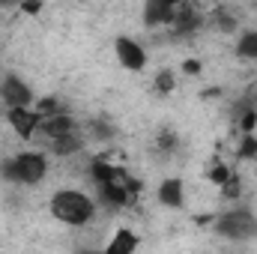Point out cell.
I'll use <instances>...</instances> for the list:
<instances>
[{"mask_svg":"<svg viewBox=\"0 0 257 254\" xmlns=\"http://www.w3.org/2000/svg\"><path fill=\"white\" fill-rule=\"evenodd\" d=\"M51 212L66 224H84L93 215V203L84 194H78V191H60L51 200Z\"/></svg>","mask_w":257,"mask_h":254,"instance_id":"cell-1","label":"cell"},{"mask_svg":"<svg viewBox=\"0 0 257 254\" xmlns=\"http://www.w3.org/2000/svg\"><path fill=\"white\" fill-rule=\"evenodd\" d=\"M6 177L18 180V183H39L45 177V159L36 156V153H24V156H18L15 162L6 165Z\"/></svg>","mask_w":257,"mask_h":254,"instance_id":"cell-2","label":"cell"},{"mask_svg":"<svg viewBox=\"0 0 257 254\" xmlns=\"http://www.w3.org/2000/svg\"><path fill=\"white\" fill-rule=\"evenodd\" d=\"M218 230L221 233H227V236H248V233H254L257 230V224H254V218L248 215V212H227L221 221H218Z\"/></svg>","mask_w":257,"mask_h":254,"instance_id":"cell-3","label":"cell"},{"mask_svg":"<svg viewBox=\"0 0 257 254\" xmlns=\"http://www.w3.org/2000/svg\"><path fill=\"white\" fill-rule=\"evenodd\" d=\"M36 120H42V117H39V114H30V111H24V108H9V123L15 126V132H18L21 138H30V135H33Z\"/></svg>","mask_w":257,"mask_h":254,"instance_id":"cell-4","label":"cell"},{"mask_svg":"<svg viewBox=\"0 0 257 254\" xmlns=\"http://www.w3.org/2000/svg\"><path fill=\"white\" fill-rule=\"evenodd\" d=\"M3 96H6V102L12 105V108H24L33 96H30V90L18 81V78H6V84H3Z\"/></svg>","mask_w":257,"mask_h":254,"instance_id":"cell-5","label":"cell"},{"mask_svg":"<svg viewBox=\"0 0 257 254\" xmlns=\"http://www.w3.org/2000/svg\"><path fill=\"white\" fill-rule=\"evenodd\" d=\"M117 54H120V63L128 66V69H141L144 66V51L132 39H117Z\"/></svg>","mask_w":257,"mask_h":254,"instance_id":"cell-6","label":"cell"},{"mask_svg":"<svg viewBox=\"0 0 257 254\" xmlns=\"http://www.w3.org/2000/svg\"><path fill=\"white\" fill-rule=\"evenodd\" d=\"M174 18H177V3H150L147 6L150 24H174Z\"/></svg>","mask_w":257,"mask_h":254,"instance_id":"cell-7","label":"cell"},{"mask_svg":"<svg viewBox=\"0 0 257 254\" xmlns=\"http://www.w3.org/2000/svg\"><path fill=\"white\" fill-rule=\"evenodd\" d=\"M135 245H138L135 233H132V230H120V233L114 236V242L108 245V251L105 254H132L135 251Z\"/></svg>","mask_w":257,"mask_h":254,"instance_id":"cell-8","label":"cell"},{"mask_svg":"<svg viewBox=\"0 0 257 254\" xmlns=\"http://www.w3.org/2000/svg\"><path fill=\"white\" fill-rule=\"evenodd\" d=\"M159 197H162V203H168V206H180V203H183V183H180V180L162 183Z\"/></svg>","mask_w":257,"mask_h":254,"instance_id":"cell-9","label":"cell"},{"mask_svg":"<svg viewBox=\"0 0 257 254\" xmlns=\"http://www.w3.org/2000/svg\"><path fill=\"white\" fill-rule=\"evenodd\" d=\"M93 177L102 183V186H108V183H117V180H123V174L117 171V168H111V165H105V162H96L93 165Z\"/></svg>","mask_w":257,"mask_h":254,"instance_id":"cell-10","label":"cell"},{"mask_svg":"<svg viewBox=\"0 0 257 254\" xmlns=\"http://www.w3.org/2000/svg\"><path fill=\"white\" fill-rule=\"evenodd\" d=\"M45 132L57 141V138H63V135L72 132V120H69V117H48V120H45Z\"/></svg>","mask_w":257,"mask_h":254,"instance_id":"cell-11","label":"cell"},{"mask_svg":"<svg viewBox=\"0 0 257 254\" xmlns=\"http://www.w3.org/2000/svg\"><path fill=\"white\" fill-rule=\"evenodd\" d=\"M102 197H108L111 203L123 206V203L128 200V189L126 186H120V183H108V186H102Z\"/></svg>","mask_w":257,"mask_h":254,"instance_id":"cell-12","label":"cell"},{"mask_svg":"<svg viewBox=\"0 0 257 254\" xmlns=\"http://www.w3.org/2000/svg\"><path fill=\"white\" fill-rule=\"evenodd\" d=\"M239 54H242V57H257V33H245V36H242Z\"/></svg>","mask_w":257,"mask_h":254,"instance_id":"cell-13","label":"cell"},{"mask_svg":"<svg viewBox=\"0 0 257 254\" xmlns=\"http://www.w3.org/2000/svg\"><path fill=\"white\" fill-rule=\"evenodd\" d=\"M78 147H81V144H78L72 135H63V138H57V141H54V153H60V156H63V153H75Z\"/></svg>","mask_w":257,"mask_h":254,"instance_id":"cell-14","label":"cell"},{"mask_svg":"<svg viewBox=\"0 0 257 254\" xmlns=\"http://www.w3.org/2000/svg\"><path fill=\"white\" fill-rule=\"evenodd\" d=\"M156 84H159V90H162V93H168V90H174V75H171V72H162Z\"/></svg>","mask_w":257,"mask_h":254,"instance_id":"cell-15","label":"cell"},{"mask_svg":"<svg viewBox=\"0 0 257 254\" xmlns=\"http://www.w3.org/2000/svg\"><path fill=\"white\" fill-rule=\"evenodd\" d=\"M254 153H257V141H254V138H245V141H242V147H239V156L245 159V156H254Z\"/></svg>","mask_w":257,"mask_h":254,"instance_id":"cell-16","label":"cell"},{"mask_svg":"<svg viewBox=\"0 0 257 254\" xmlns=\"http://www.w3.org/2000/svg\"><path fill=\"white\" fill-rule=\"evenodd\" d=\"M209 177H212V183H218V186H224V183L230 180V174H227V168H215V171H212Z\"/></svg>","mask_w":257,"mask_h":254,"instance_id":"cell-17","label":"cell"},{"mask_svg":"<svg viewBox=\"0 0 257 254\" xmlns=\"http://www.w3.org/2000/svg\"><path fill=\"white\" fill-rule=\"evenodd\" d=\"M224 194H230V197H236V194H239V183H236L233 177H230V180L224 183Z\"/></svg>","mask_w":257,"mask_h":254,"instance_id":"cell-18","label":"cell"},{"mask_svg":"<svg viewBox=\"0 0 257 254\" xmlns=\"http://www.w3.org/2000/svg\"><path fill=\"white\" fill-rule=\"evenodd\" d=\"M183 69H186L189 75H197V72H200V63H197V60H186V63H183Z\"/></svg>","mask_w":257,"mask_h":254,"instance_id":"cell-19","label":"cell"},{"mask_svg":"<svg viewBox=\"0 0 257 254\" xmlns=\"http://www.w3.org/2000/svg\"><path fill=\"white\" fill-rule=\"evenodd\" d=\"M254 123H257L254 114H245V117H242V129H245V132H251V129H254Z\"/></svg>","mask_w":257,"mask_h":254,"instance_id":"cell-20","label":"cell"},{"mask_svg":"<svg viewBox=\"0 0 257 254\" xmlns=\"http://www.w3.org/2000/svg\"><path fill=\"white\" fill-rule=\"evenodd\" d=\"M24 12H39V3H24Z\"/></svg>","mask_w":257,"mask_h":254,"instance_id":"cell-21","label":"cell"}]
</instances>
